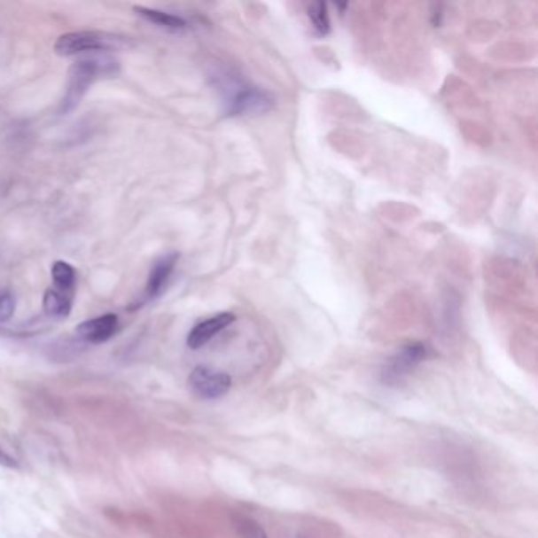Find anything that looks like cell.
Returning <instances> with one entry per match:
<instances>
[{
	"instance_id": "cell-1",
	"label": "cell",
	"mask_w": 538,
	"mask_h": 538,
	"mask_svg": "<svg viewBox=\"0 0 538 538\" xmlns=\"http://www.w3.org/2000/svg\"><path fill=\"white\" fill-rule=\"evenodd\" d=\"M117 72V64L108 58H81L68 72V84L58 106V114L66 115L80 106L81 100L100 76H111Z\"/></svg>"
},
{
	"instance_id": "cell-2",
	"label": "cell",
	"mask_w": 538,
	"mask_h": 538,
	"mask_svg": "<svg viewBox=\"0 0 538 538\" xmlns=\"http://www.w3.org/2000/svg\"><path fill=\"white\" fill-rule=\"evenodd\" d=\"M226 86L230 89L224 90L226 92L224 113L230 117L266 114L275 105L272 95L262 90L261 87L250 86L234 78H230V84Z\"/></svg>"
},
{
	"instance_id": "cell-3",
	"label": "cell",
	"mask_w": 538,
	"mask_h": 538,
	"mask_svg": "<svg viewBox=\"0 0 538 538\" xmlns=\"http://www.w3.org/2000/svg\"><path fill=\"white\" fill-rule=\"evenodd\" d=\"M430 357V347L424 343H409L402 346L395 355L387 360L382 370V380L388 386L402 384L404 378H408L417 366Z\"/></svg>"
},
{
	"instance_id": "cell-4",
	"label": "cell",
	"mask_w": 538,
	"mask_h": 538,
	"mask_svg": "<svg viewBox=\"0 0 538 538\" xmlns=\"http://www.w3.org/2000/svg\"><path fill=\"white\" fill-rule=\"evenodd\" d=\"M121 40L108 34L101 32H90V30H82V32H68L58 38L54 44V50L58 56L70 58V56H78L84 52H95V51H108L117 46Z\"/></svg>"
},
{
	"instance_id": "cell-5",
	"label": "cell",
	"mask_w": 538,
	"mask_h": 538,
	"mask_svg": "<svg viewBox=\"0 0 538 538\" xmlns=\"http://www.w3.org/2000/svg\"><path fill=\"white\" fill-rule=\"evenodd\" d=\"M188 384L194 395L202 400H216L230 392L232 380L230 374L216 371L208 366H196L188 378Z\"/></svg>"
},
{
	"instance_id": "cell-6",
	"label": "cell",
	"mask_w": 538,
	"mask_h": 538,
	"mask_svg": "<svg viewBox=\"0 0 538 538\" xmlns=\"http://www.w3.org/2000/svg\"><path fill=\"white\" fill-rule=\"evenodd\" d=\"M236 323V315L232 313H218L215 316L208 317L202 323L196 324L191 331L188 333L187 345L190 349H201L207 345L212 338H215L220 331L228 329L230 324Z\"/></svg>"
},
{
	"instance_id": "cell-7",
	"label": "cell",
	"mask_w": 538,
	"mask_h": 538,
	"mask_svg": "<svg viewBox=\"0 0 538 538\" xmlns=\"http://www.w3.org/2000/svg\"><path fill=\"white\" fill-rule=\"evenodd\" d=\"M119 329V317L109 313L81 323L76 327V335L90 345H101L114 337Z\"/></svg>"
},
{
	"instance_id": "cell-8",
	"label": "cell",
	"mask_w": 538,
	"mask_h": 538,
	"mask_svg": "<svg viewBox=\"0 0 538 538\" xmlns=\"http://www.w3.org/2000/svg\"><path fill=\"white\" fill-rule=\"evenodd\" d=\"M177 261H179L177 253H168L153 262L151 273H149L147 286H145L147 299H151V300L157 299L165 292L166 286L173 277L174 269L177 266Z\"/></svg>"
},
{
	"instance_id": "cell-9",
	"label": "cell",
	"mask_w": 538,
	"mask_h": 538,
	"mask_svg": "<svg viewBox=\"0 0 538 538\" xmlns=\"http://www.w3.org/2000/svg\"><path fill=\"white\" fill-rule=\"evenodd\" d=\"M73 307V297L72 294H66L58 291L56 287H50L43 297V309L44 313L51 317H58V319H64V317L70 316Z\"/></svg>"
},
{
	"instance_id": "cell-10",
	"label": "cell",
	"mask_w": 538,
	"mask_h": 538,
	"mask_svg": "<svg viewBox=\"0 0 538 538\" xmlns=\"http://www.w3.org/2000/svg\"><path fill=\"white\" fill-rule=\"evenodd\" d=\"M135 12H137V15L143 16L144 19L153 22V24H157L160 27H165V29L180 30L187 27V21L183 18L166 13V12H161V10L135 7Z\"/></svg>"
},
{
	"instance_id": "cell-11",
	"label": "cell",
	"mask_w": 538,
	"mask_h": 538,
	"mask_svg": "<svg viewBox=\"0 0 538 538\" xmlns=\"http://www.w3.org/2000/svg\"><path fill=\"white\" fill-rule=\"evenodd\" d=\"M51 275H52V281H54L56 289L73 295V291L76 286V272L68 262L56 261L52 264V269H51Z\"/></svg>"
},
{
	"instance_id": "cell-12",
	"label": "cell",
	"mask_w": 538,
	"mask_h": 538,
	"mask_svg": "<svg viewBox=\"0 0 538 538\" xmlns=\"http://www.w3.org/2000/svg\"><path fill=\"white\" fill-rule=\"evenodd\" d=\"M308 18L317 35H329V32H331V16H329L327 4H324V2H313L308 7Z\"/></svg>"
},
{
	"instance_id": "cell-13",
	"label": "cell",
	"mask_w": 538,
	"mask_h": 538,
	"mask_svg": "<svg viewBox=\"0 0 538 538\" xmlns=\"http://www.w3.org/2000/svg\"><path fill=\"white\" fill-rule=\"evenodd\" d=\"M236 529H238L240 538H269L262 526L254 521L252 518L238 517L236 518Z\"/></svg>"
},
{
	"instance_id": "cell-14",
	"label": "cell",
	"mask_w": 538,
	"mask_h": 538,
	"mask_svg": "<svg viewBox=\"0 0 538 538\" xmlns=\"http://www.w3.org/2000/svg\"><path fill=\"white\" fill-rule=\"evenodd\" d=\"M16 309V299L10 289H0V324H5L13 317Z\"/></svg>"
},
{
	"instance_id": "cell-15",
	"label": "cell",
	"mask_w": 538,
	"mask_h": 538,
	"mask_svg": "<svg viewBox=\"0 0 538 538\" xmlns=\"http://www.w3.org/2000/svg\"><path fill=\"white\" fill-rule=\"evenodd\" d=\"M0 466L10 467V469H16L18 463L13 456H10L2 447H0Z\"/></svg>"
}]
</instances>
